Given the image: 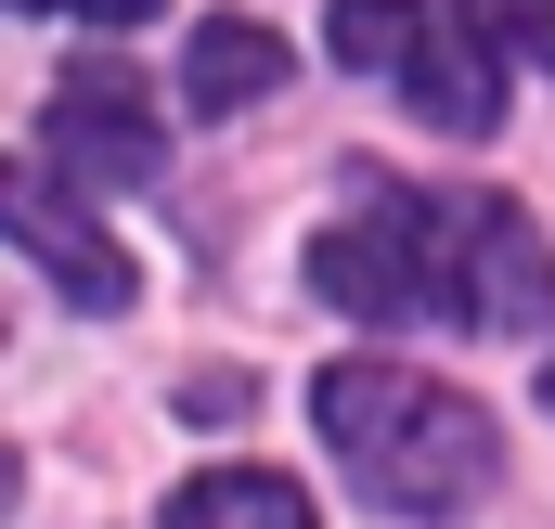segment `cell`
<instances>
[{
	"label": "cell",
	"instance_id": "6da1fadb",
	"mask_svg": "<svg viewBox=\"0 0 555 529\" xmlns=\"http://www.w3.org/2000/svg\"><path fill=\"white\" fill-rule=\"evenodd\" d=\"M310 284L362 323H465L517 336L555 310V259L504 194H362L336 233H310Z\"/></svg>",
	"mask_w": 555,
	"mask_h": 529
},
{
	"label": "cell",
	"instance_id": "7a4b0ae2",
	"mask_svg": "<svg viewBox=\"0 0 555 529\" xmlns=\"http://www.w3.org/2000/svg\"><path fill=\"white\" fill-rule=\"evenodd\" d=\"M310 426L336 439V465L388 517H465L491 491V465H504L491 413L465 388H439V375H414V362H323L310 375Z\"/></svg>",
	"mask_w": 555,
	"mask_h": 529
},
{
	"label": "cell",
	"instance_id": "3957f363",
	"mask_svg": "<svg viewBox=\"0 0 555 529\" xmlns=\"http://www.w3.org/2000/svg\"><path fill=\"white\" fill-rule=\"evenodd\" d=\"M336 52H349L362 78H388L426 130H452V142H478L491 117H504V78H491L426 0H336Z\"/></svg>",
	"mask_w": 555,
	"mask_h": 529
},
{
	"label": "cell",
	"instance_id": "277c9868",
	"mask_svg": "<svg viewBox=\"0 0 555 529\" xmlns=\"http://www.w3.org/2000/svg\"><path fill=\"white\" fill-rule=\"evenodd\" d=\"M39 155L65 168V181H91V194H130V181H155V104H142V78L117 65V52H91V65H65L52 78V104H39Z\"/></svg>",
	"mask_w": 555,
	"mask_h": 529
},
{
	"label": "cell",
	"instance_id": "5b68a950",
	"mask_svg": "<svg viewBox=\"0 0 555 529\" xmlns=\"http://www.w3.org/2000/svg\"><path fill=\"white\" fill-rule=\"evenodd\" d=\"M13 246L52 271L78 310H130V259L104 246V220H78V207H65V168H52V155H26V168H13Z\"/></svg>",
	"mask_w": 555,
	"mask_h": 529
},
{
	"label": "cell",
	"instance_id": "8992f818",
	"mask_svg": "<svg viewBox=\"0 0 555 529\" xmlns=\"http://www.w3.org/2000/svg\"><path fill=\"white\" fill-rule=\"evenodd\" d=\"M155 529H323V517H310V491L272 478V465H207V478L168 491V517H155Z\"/></svg>",
	"mask_w": 555,
	"mask_h": 529
},
{
	"label": "cell",
	"instance_id": "52a82bcc",
	"mask_svg": "<svg viewBox=\"0 0 555 529\" xmlns=\"http://www.w3.org/2000/svg\"><path fill=\"white\" fill-rule=\"evenodd\" d=\"M181 91H194V117H233V104H259V91H284V39H272V26H246V13L194 26V52H181Z\"/></svg>",
	"mask_w": 555,
	"mask_h": 529
},
{
	"label": "cell",
	"instance_id": "ba28073f",
	"mask_svg": "<svg viewBox=\"0 0 555 529\" xmlns=\"http://www.w3.org/2000/svg\"><path fill=\"white\" fill-rule=\"evenodd\" d=\"M465 26H478L491 52H530V65H555V0H465Z\"/></svg>",
	"mask_w": 555,
	"mask_h": 529
},
{
	"label": "cell",
	"instance_id": "9c48e42d",
	"mask_svg": "<svg viewBox=\"0 0 555 529\" xmlns=\"http://www.w3.org/2000/svg\"><path fill=\"white\" fill-rule=\"evenodd\" d=\"M13 13H78V26H142L155 0H13Z\"/></svg>",
	"mask_w": 555,
	"mask_h": 529
},
{
	"label": "cell",
	"instance_id": "30bf717a",
	"mask_svg": "<svg viewBox=\"0 0 555 529\" xmlns=\"http://www.w3.org/2000/svg\"><path fill=\"white\" fill-rule=\"evenodd\" d=\"M543 388H555V375H543Z\"/></svg>",
	"mask_w": 555,
	"mask_h": 529
}]
</instances>
